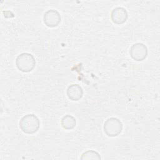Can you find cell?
Listing matches in <instances>:
<instances>
[{"instance_id": "obj_1", "label": "cell", "mask_w": 160, "mask_h": 160, "mask_svg": "<svg viewBox=\"0 0 160 160\" xmlns=\"http://www.w3.org/2000/svg\"><path fill=\"white\" fill-rule=\"evenodd\" d=\"M40 121L38 116L33 114L24 116L19 121V128L26 134H32L39 129Z\"/></svg>"}, {"instance_id": "obj_2", "label": "cell", "mask_w": 160, "mask_h": 160, "mask_svg": "<svg viewBox=\"0 0 160 160\" xmlns=\"http://www.w3.org/2000/svg\"><path fill=\"white\" fill-rule=\"evenodd\" d=\"M16 65L19 71L23 72H29L35 68L36 59L31 54L23 52L16 58Z\"/></svg>"}, {"instance_id": "obj_3", "label": "cell", "mask_w": 160, "mask_h": 160, "mask_svg": "<svg viewBox=\"0 0 160 160\" xmlns=\"http://www.w3.org/2000/svg\"><path fill=\"white\" fill-rule=\"evenodd\" d=\"M104 131L109 137L118 136L122 130L121 121L116 118H108L104 123Z\"/></svg>"}, {"instance_id": "obj_4", "label": "cell", "mask_w": 160, "mask_h": 160, "mask_svg": "<svg viewBox=\"0 0 160 160\" xmlns=\"http://www.w3.org/2000/svg\"><path fill=\"white\" fill-rule=\"evenodd\" d=\"M129 54L134 60L142 61L148 56V48L146 45L141 42L134 44L130 48Z\"/></svg>"}, {"instance_id": "obj_5", "label": "cell", "mask_w": 160, "mask_h": 160, "mask_svg": "<svg viewBox=\"0 0 160 160\" xmlns=\"http://www.w3.org/2000/svg\"><path fill=\"white\" fill-rule=\"evenodd\" d=\"M61 21V15L56 10L49 9L44 14V23L49 28H54L58 26L60 24Z\"/></svg>"}, {"instance_id": "obj_6", "label": "cell", "mask_w": 160, "mask_h": 160, "mask_svg": "<svg viewBox=\"0 0 160 160\" xmlns=\"http://www.w3.org/2000/svg\"><path fill=\"white\" fill-rule=\"evenodd\" d=\"M128 17L127 11L122 7H116L112 9L111 13L112 21L116 24H122L124 23Z\"/></svg>"}, {"instance_id": "obj_7", "label": "cell", "mask_w": 160, "mask_h": 160, "mask_svg": "<svg viewBox=\"0 0 160 160\" xmlns=\"http://www.w3.org/2000/svg\"><path fill=\"white\" fill-rule=\"evenodd\" d=\"M66 94L70 100L76 101L82 98L83 96V90L79 85L73 84L68 86Z\"/></svg>"}, {"instance_id": "obj_8", "label": "cell", "mask_w": 160, "mask_h": 160, "mask_svg": "<svg viewBox=\"0 0 160 160\" xmlns=\"http://www.w3.org/2000/svg\"><path fill=\"white\" fill-rule=\"evenodd\" d=\"M62 127L67 130L72 129L76 125V120L75 118L71 115L67 114L63 116L61 121Z\"/></svg>"}, {"instance_id": "obj_9", "label": "cell", "mask_w": 160, "mask_h": 160, "mask_svg": "<svg viewBox=\"0 0 160 160\" xmlns=\"http://www.w3.org/2000/svg\"><path fill=\"white\" fill-rule=\"evenodd\" d=\"M81 159H101V156L98 152L93 150H88L82 154Z\"/></svg>"}]
</instances>
